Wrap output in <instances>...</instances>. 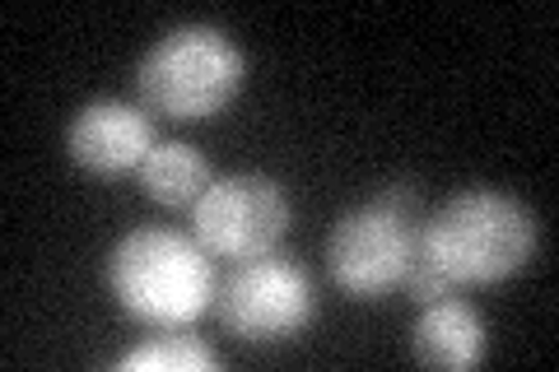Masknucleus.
<instances>
[{"label": "nucleus", "mask_w": 559, "mask_h": 372, "mask_svg": "<svg viewBox=\"0 0 559 372\" xmlns=\"http://www.w3.org/2000/svg\"><path fill=\"white\" fill-rule=\"evenodd\" d=\"M108 285L135 322L154 331L191 326L215 308V265L210 252L173 228H135L108 256Z\"/></svg>", "instance_id": "nucleus-1"}, {"label": "nucleus", "mask_w": 559, "mask_h": 372, "mask_svg": "<svg viewBox=\"0 0 559 372\" xmlns=\"http://www.w3.org/2000/svg\"><path fill=\"white\" fill-rule=\"evenodd\" d=\"M419 252L457 285H495L518 275L536 252L532 209L503 191H462L419 224Z\"/></svg>", "instance_id": "nucleus-2"}, {"label": "nucleus", "mask_w": 559, "mask_h": 372, "mask_svg": "<svg viewBox=\"0 0 559 372\" xmlns=\"http://www.w3.org/2000/svg\"><path fill=\"white\" fill-rule=\"evenodd\" d=\"M242 80H248L242 51L210 24H182L164 33L135 65L140 103L168 121H205L224 112Z\"/></svg>", "instance_id": "nucleus-3"}, {"label": "nucleus", "mask_w": 559, "mask_h": 372, "mask_svg": "<svg viewBox=\"0 0 559 372\" xmlns=\"http://www.w3.org/2000/svg\"><path fill=\"white\" fill-rule=\"evenodd\" d=\"M312 279L299 261L289 256H252L238 261V271L215 289V312L238 340L252 345H271V340H289L312 322Z\"/></svg>", "instance_id": "nucleus-4"}, {"label": "nucleus", "mask_w": 559, "mask_h": 372, "mask_svg": "<svg viewBox=\"0 0 559 372\" xmlns=\"http://www.w3.org/2000/svg\"><path fill=\"white\" fill-rule=\"evenodd\" d=\"M197 242L219 261H252L266 256L289 228V201L280 182L261 172L215 177L205 196L191 205Z\"/></svg>", "instance_id": "nucleus-5"}, {"label": "nucleus", "mask_w": 559, "mask_h": 372, "mask_svg": "<svg viewBox=\"0 0 559 372\" xmlns=\"http://www.w3.org/2000/svg\"><path fill=\"white\" fill-rule=\"evenodd\" d=\"M419 252V228L415 219H401L382 205H364L331 228L326 242V271L331 279L355 293V298H378L401 285Z\"/></svg>", "instance_id": "nucleus-6"}, {"label": "nucleus", "mask_w": 559, "mask_h": 372, "mask_svg": "<svg viewBox=\"0 0 559 372\" xmlns=\"http://www.w3.org/2000/svg\"><path fill=\"white\" fill-rule=\"evenodd\" d=\"M66 149L80 168H90L98 177H117L145 164V154L154 149V127L131 103L103 98L75 112L66 131Z\"/></svg>", "instance_id": "nucleus-7"}, {"label": "nucleus", "mask_w": 559, "mask_h": 372, "mask_svg": "<svg viewBox=\"0 0 559 372\" xmlns=\"http://www.w3.org/2000/svg\"><path fill=\"white\" fill-rule=\"evenodd\" d=\"M415 359L429 368H476L485 359V326L462 298H439L415 322Z\"/></svg>", "instance_id": "nucleus-8"}, {"label": "nucleus", "mask_w": 559, "mask_h": 372, "mask_svg": "<svg viewBox=\"0 0 559 372\" xmlns=\"http://www.w3.org/2000/svg\"><path fill=\"white\" fill-rule=\"evenodd\" d=\"M135 177H140V187H145V196L154 205H168V209L197 205L205 196V187L215 182V177H210V164L191 145H182V140L154 145L145 154V164L135 168Z\"/></svg>", "instance_id": "nucleus-9"}, {"label": "nucleus", "mask_w": 559, "mask_h": 372, "mask_svg": "<svg viewBox=\"0 0 559 372\" xmlns=\"http://www.w3.org/2000/svg\"><path fill=\"white\" fill-rule=\"evenodd\" d=\"M121 372H140V368H154V372H201V368H219V353L210 349L201 335H191L187 326L178 331H159L154 340L127 349L117 359Z\"/></svg>", "instance_id": "nucleus-10"}, {"label": "nucleus", "mask_w": 559, "mask_h": 372, "mask_svg": "<svg viewBox=\"0 0 559 372\" xmlns=\"http://www.w3.org/2000/svg\"><path fill=\"white\" fill-rule=\"evenodd\" d=\"M401 289H406L419 308H429V303H439V298H452V293H457V279L443 275L439 265H433L425 252H415L411 271L401 275Z\"/></svg>", "instance_id": "nucleus-11"}, {"label": "nucleus", "mask_w": 559, "mask_h": 372, "mask_svg": "<svg viewBox=\"0 0 559 372\" xmlns=\"http://www.w3.org/2000/svg\"><path fill=\"white\" fill-rule=\"evenodd\" d=\"M373 205L392 209V215H401V219H415V215H419V196H415V187H406V182L382 187V196H378Z\"/></svg>", "instance_id": "nucleus-12"}]
</instances>
